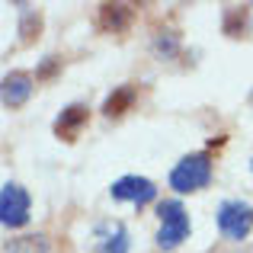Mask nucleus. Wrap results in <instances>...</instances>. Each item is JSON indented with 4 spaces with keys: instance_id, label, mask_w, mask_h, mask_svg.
I'll use <instances>...</instances> for the list:
<instances>
[{
    "instance_id": "f257e3e1",
    "label": "nucleus",
    "mask_w": 253,
    "mask_h": 253,
    "mask_svg": "<svg viewBox=\"0 0 253 253\" xmlns=\"http://www.w3.org/2000/svg\"><path fill=\"white\" fill-rule=\"evenodd\" d=\"M211 183V157L205 151L186 154L176 167L170 170V186L176 192H199Z\"/></svg>"
},
{
    "instance_id": "f03ea898",
    "label": "nucleus",
    "mask_w": 253,
    "mask_h": 253,
    "mask_svg": "<svg viewBox=\"0 0 253 253\" xmlns=\"http://www.w3.org/2000/svg\"><path fill=\"white\" fill-rule=\"evenodd\" d=\"M157 215H161V231H157V247L161 250H173L189 237V215L176 199L157 205Z\"/></svg>"
},
{
    "instance_id": "7ed1b4c3",
    "label": "nucleus",
    "mask_w": 253,
    "mask_h": 253,
    "mask_svg": "<svg viewBox=\"0 0 253 253\" xmlns=\"http://www.w3.org/2000/svg\"><path fill=\"white\" fill-rule=\"evenodd\" d=\"M218 231L228 241H244L253 231V205L241 199H228L218 205Z\"/></svg>"
},
{
    "instance_id": "20e7f679",
    "label": "nucleus",
    "mask_w": 253,
    "mask_h": 253,
    "mask_svg": "<svg viewBox=\"0 0 253 253\" xmlns=\"http://www.w3.org/2000/svg\"><path fill=\"white\" fill-rule=\"evenodd\" d=\"M0 221L6 228H23L29 221V192L19 183H6L0 192Z\"/></svg>"
},
{
    "instance_id": "39448f33",
    "label": "nucleus",
    "mask_w": 253,
    "mask_h": 253,
    "mask_svg": "<svg viewBox=\"0 0 253 253\" xmlns=\"http://www.w3.org/2000/svg\"><path fill=\"white\" fill-rule=\"evenodd\" d=\"M109 192H112V199H119V202H135L138 209L157 199V186L151 183V179H144V176H122V179H116V183L109 186Z\"/></svg>"
},
{
    "instance_id": "423d86ee",
    "label": "nucleus",
    "mask_w": 253,
    "mask_h": 253,
    "mask_svg": "<svg viewBox=\"0 0 253 253\" xmlns=\"http://www.w3.org/2000/svg\"><path fill=\"white\" fill-rule=\"evenodd\" d=\"M135 19V6L131 3H103L99 6V16H96V26L103 32H125Z\"/></svg>"
},
{
    "instance_id": "0eeeda50",
    "label": "nucleus",
    "mask_w": 253,
    "mask_h": 253,
    "mask_svg": "<svg viewBox=\"0 0 253 253\" xmlns=\"http://www.w3.org/2000/svg\"><path fill=\"white\" fill-rule=\"evenodd\" d=\"M86 116H90V109H86L84 103L68 106V109L55 119V135L61 138V141H77V138H81V128L86 125Z\"/></svg>"
},
{
    "instance_id": "6e6552de",
    "label": "nucleus",
    "mask_w": 253,
    "mask_h": 253,
    "mask_svg": "<svg viewBox=\"0 0 253 253\" xmlns=\"http://www.w3.org/2000/svg\"><path fill=\"white\" fill-rule=\"evenodd\" d=\"M29 96H32V77L26 74V71H13V74L3 77V106L16 109V106H23Z\"/></svg>"
},
{
    "instance_id": "1a4fd4ad",
    "label": "nucleus",
    "mask_w": 253,
    "mask_h": 253,
    "mask_svg": "<svg viewBox=\"0 0 253 253\" xmlns=\"http://www.w3.org/2000/svg\"><path fill=\"white\" fill-rule=\"evenodd\" d=\"M96 241H99V253H128V231H125L122 221L103 224L96 231Z\"/></svg>"
},
{
    "instance_id": "9d476101",
    "label": "nucleus",
    "mask_w": 253,
    "mask_h": 253,
    "mask_svg": "<svg viewBox=\"0 0 253 253\" xmlns=\"http://www.w3.org/2000/svg\"><path fill=\"white\" fill-rule=\"evenodd\" d=\"M135 96H138V93H135V86H131V84L119 86V90H112V93H109V99L103 103V112H106L109 119L125 116V112L131 109V103H135Z\"/></svg>"
},
{
    "instance_id": "9b49d317",
    "label": "nucleus",
    "mask_w": 253,
    "mask_h": 253,
    "mask_svg": "<svg viewBox=\"0 0 253 253\" xmlns=\"http://www.w3.org/2000/svg\"><path fill=\"white\" fill-rule=\"evenodd\" d=\"M221 29H224V36L241 39L244 32H247V6H228V10H224Z\"/></svg>"
},
{
    "instance_id": "f8f14e48",
    "label": "nucleus",
    "mask_w": 253,
    "mask_h": 253,
    "mask_svg": "<svg viewBox=\"0 0 253 253\" xmlns=\"http://www.w3.org/2000/svg\"><path fill=\"white\" fill-rule=\"evenodd\" d=\"M6 253H48V244H45L42 234H29V237H16L6 247Z\"/></svg>"
},
{
    "instance_id": "ddd939ff",
    "label": "nucleus",
    "mask_w": 253,
    "mask_h": 253,
    "mask_svg": "<svg viewBox=\"0 0 253 253\" xmlns=\"http://www.w3.org/2000/svg\"><path fill=\"white\" fill-rule=\"evenodd\" d=\"M39 26H42V16H39L32 6H23V10H19V36H23V42H32Z\"/></svg>"
},
{
    "instance_id": "4468645a",
    "label": "nucleus",
    "mask_w": 253,
    "mask_h": 253,
    "mask_svg": "<svg viewBox=\"0 0 253 253\" xmlns=\"http://www.w3.org/2000/svg\"><path fill=\"white\" fill-rule=\"evenodd\" d=\"M176 48H179V39L173 36V32H157V51L161 55H176Z\"/></svg>"
},
{
    "instance_id": "2eb2a0df",
    "label": "nucleus",
    "mask_w": 253,
    "mask_h": 253,
    "mask_svg": "<svg viewBox=\"0 0 253 253\" xmlns=\"http://www.w3.org/2000/svg\"><path fill=\"white\" fill-rule=\"evenodd\" d=\"M55 68H61V61H58V58H45V64L39 68V77H51Z\"/></svg>"
},
{
    "instance_id": "dca6fc26",
    "label": "nucleus",
    "mask_w": 253,
    "mask_h": 253,
    "mask_svg": "<svg viewBox=\"0 0 253 253\" xmlns=\"http://www.w3.org/2000/svg\"><path fill=\"white\" fill-rule=\"evenodd\" d=\"M250 167H253V161H250Z\"/></svg>"
}]
</instances>
